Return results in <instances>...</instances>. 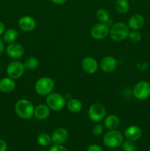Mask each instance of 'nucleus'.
I'll return each instance as SVG.
<instances>
[{
    "instance_id": "obj_1",
    "label": "nucleus",
    "mask_w": 150,
    "mask_h": 151,
    "mask_svg": "<svg viewBox=\"0 0 150 151\" xmlns=\"http://www.w3.org/2000/svg\"><path fill=\"white\" fill-rule=\"evenodd\" d=\"M15 112L22 119H29L34 116L35 107L32 103L26 99H21L15 104Z\"/></svg>"
},
{
    "instance_id": "obj_2",
    "label": "nucleus",
    "mask_w": 150,
    "mask_h": 151,
    "mask_svg": "<svg viewBox=\"0 0 150 151\" xmlns=\"http://www.w3.org/2000/svg\"><path fill=\"white\" fill-rule=\"evenodd\" d=\"M129 27L126 24L119 22L113 24L110 27L109 35L113 41L121 42L128 38Z\"/></svg>"
},
{
    "instance_id": "obj_3",
    "label": "nucleus",
    "mask_w": 150,
    "mask_h": 151,
    "mask_svg": "<svg viewBox=\"0 0 150 151\" xmlns=\"http://www.w3.org/2000/svg\"><path fill=\"white\" fill-rule=\"evenodd\" d=\"M124 142V136L117 129L109 130L103 137V143L108 148H116L121 146Z\"/></svg>"
},
{
    "instance_id": "obj_4",
    "label": "nucleus",
    "mask_w": 150,
    "mask_h": 151,
    "mask_svg": "<svg viewBox=\"0 0 150 151\" xmlns=\"http://www.w3.org/2000/svg\"><path fill=\"white\" fill-rule=\"evenodd\" d=\"M54 80L48 77H42L37 80L35 83V91L38 95L47 96L53 91L54 88Z\"/></svg>"
},
{
    "instance_id": "obj_5",
    "label": "nucleus",
    "mask_w": 150,
    "mask_h": 151,
    "mask_svg": "<svg viewBox=\"0 0 150 151\" xmlns=\"http://www.w3.org/2000/svg\"><path fill=\"white\" fill-rule=\"evenodd\" d=\"M46 104L51 111H60L66 106V98L60 93L52 91L46 96Z\"/></svg>"
},
{
    "instance_id": "obj_6",
    "label": "nucleus",
    "mask_w": 150,
    "mask_h": 151,
    "mask_svg": "<svg viewBox=\"0 0 150 151\" xmlns=\"http://www.w3.org/2000/svg\"><path fill=\"white\" fill-rule=\"evenodd\" d=\"M88 116L92 122L96 123L101 122L106 116L105 107L101 103H93L88 109Z\"/></svg>"
},
{
    "instance_id": "obj_7",
    "label": "nucleus",
    "mask_w": 150,
    "mask_h": 151,
    "mask_svg": "<svg viewBox=\"0 0 150 151\" xmlns=\"http://www.w3.org/2000/svg\"><path fill=\"white\" fill-rule=\"evenodd\" d=\"M25 70L26 69L24 66V63H22L20 60H14L7 65L6 72H7V76L16 80L23 76Z\"/></svg>"
},
{
    "instance_id": "obj_8",
    "label": "nucleus",
    "mask_w": 150,
    "mask_h": 151,
    "mask_svg": "<svg viewBox=\"0 0 150 151\" xmlns=\"http://www.w3.org/2000/svg\"><path fill=\"white\" fill-rule=\"evenodd\" d=\"M134 97L139 100H145L150 97V83L146 81L137 83L132 90Z\"/></svg>"
},
{
    "instance_id": "obj_9",
    "label": "nucleus",
    "mask_w": 150,
    "mask_h": 151,
    "mask_svg": "<svg viewBox=\"0 0 150 151\" xmlns=\"http://www.w3.org/2000/svg\"><path fill=\"white\" fill-rule=\"evenodd\" d=\"M109 32H110V27L106 23L99 22L91 27L90 33L94 39L102 40L109 35Z\"/></svg>"
},
{
    "instance_id": "obj_10",
    "label": "nucleus",
    "mask_w": 150,
    "mask_h": 151,
    "mask_svg": "<svg viewBox=\"0 0 150 151\" xmlns=\"http://www.w3.org/2000/svg\"><path fill=\"white\" fill-rule=\"evenodd\" d=\"M6 53L10 58L18 60L23 57L24 55V48L21 44L19 43H11L9 44L6 48Z\"/></svg>"
},
{
    "instance_id": "obj_11",
    "label": "nucleus",
    "mask_w": 150,
    "mask_h": 151,
    "mask_svg": "<svg viewBox=\"0 0 150 151\" xmlns=\"http://www.w3.org/2000/svg\"><path fill=\"white\" fill-rule=\"evenodd\" d=\"M118 66V61L113 56L107 55L103 58L99 63L101 70L106 73H110L116 70Z\"/></svg>"
},
{
    "instance_id": "obj_12",
    "label": "nucleus",
    "mask_w": 150,
    "mask_h": 151,
    "mask_svg": "<svg viewBox=\"0 0 150 151\" xmlns=\"http://www.w3.org/2000/svg\"><path fill=\"white\" fill-rule=\"evenodd\" d=\"M82 69L85 73L88 75H93L97 72L99 69V63L94 58L87 56L84 58L81 63Z\"/></svg>"
},
{
    "instance_id": "obj_13",
    "label": "nucleus",
    "mask_w": 150,
    "mask_h": 151,
    "mask_svg": "<svg viewBox=\"0 0 150 151\" xmlns=\"http://www.w3.org/2000/svg\"><path fill=\"white\" fill-rule=\"evenodd\" d=\"M19 28L24 32H31L36 27V21L30 16H24L18 22Z\"/></svg>"
},
{
    "instance_id": "obj_14",
    "label": "nucleus",
    "mask_w": 150,
    "mask_h": 151,
    "mask_svg": "<svg viewBox=\"0 0 150 151\" xmlns=\"http://www.w3.org/2000/svg\"><path fill=\"white\" fill-rule=\"evenodd\" d=\"M51 142L54 144L63 145L69 138V132L65 128H57L51 134Z\"/></svg>"
},
{
    "instance_id": "obj_15",
    "label": "nucleus",
    "mask_w": 150,
    "mask_h": 151,
    "mask_svg": "<svg viewBox=\"0 0 150 151\" xmlns=\"http://www.w3.org/2000/svg\"><path fill=\"white\" fill-rule=\"evenodd\" d=\"M124 134L126 139L136 142L141 139L142 136V131L141 128L137 125H130L125 129Z\"/></svg>"
},
{
    "instance_id": "obj_16",
    "label": "nucleus",
    "mask_w": 150,
    "mask_h": 151,
    "mask_svg": "<svg viewBox=\"0 0 150 151\" xmlns=\"http://www.w3.org/2000/svg\"><path fill=\"white\" fill-rule=\"evenodd\" d=\"M144 16L140 13H135L130 16V18L128 20V27L129 29H132V30H139L143 27L144 24Z\"/></svg>"
},
{
    "instance_id": "obj_17",
    "label": "nucleus",
    "mask_w": 150,
    "mask_h": 151,
    "mask_svg": "<svg viewBox=\"0 0 150 151\" xmlns=\"http://www.w3.org/2000/svg\"><path fill=\"white\" fill-rule=\"evenodd\" d=\"M16 87V81L14 79L6 77L0 80V91L4 94H9L13 92Z\"/></svg>"
},
{
    "instance_id": "obj_18",
    "label": "nucleus",
    "mask_w": 150,
    "mask_h": 151,
    "mask_svg": "<svg viewBox=\"0 0 150 151\" xmlns=\"http://www.w3.org/2000/svg\"><path fill=\"white\" fill-rule=\"evenodd\" d=\"M50 111L51 109L46 104H39L35 107L34 116L40 120H44L49 116Z\"/></svg>"
},
{
    "instance_id": "obj_19",
    "label": "nucleus",
    "mask_w": 150,
    "mask_h": 151,
    "mask_svg": "<svg viewBox=\"0 0 150 151\" xmlns=\"http://www.w3.org/2000/svg\"><path fill=\"white\" fill-rule=\"evenodd\" d=\"M120 124V119L119 116L115 114H110L105 116L104 119V126L107 130L117 129Z\"/></svg>"
},
{
    "instance_id": "obj_20",
    "label": "nucleus",
    "mask_w": 150,
    "mask_h": 151,
    "mask_svg": "<svg viewBox=\"0 0 150 151\" xmlns=\"http://www.w3.org/2000/svg\"><path fill=\"white\" fill-rule=\"evenodd\" d=\"M66 106L71 113L76 114L81 111L83 106H82V103L79 99L71 98L69 101L66 102Z\"/></svg>"
},
{
    "instance_id": "obj_21",
    "label": "nucleus",
    "mask_w": 150,
    "mask_h": 151,
    "mask_svg": "<svg viewBox=\"0 0 150 151\" xmlns=\"http://www.w3.org/2000/svg\"><path fill=\"white\" fill-rule=\"evenodd\" d=\"M19 37L18 31L15 29H9L4 31L3 33V41L7 44H11V43L16 42Z\"/></svg>"
},
{
    "instance_id": "obj_22",
    "label": "nucleus",
    "mask_w": 150,
    "mask_h": 151,
    "mask_svg": "<svg viewBox=\"0 0 150 151\" xmlns=\"http://www.w3.org/2000/svg\"><path fill=\"white\" fill-rule=\"evenodd\" d=\"M115 8L118 13L125 14L129 10V4L127 0H117L115 4Z\"/></svg>"
},
{
    "instance_id": "obj_23",
    "label": "nucleus",
    "mask_w": 150,
    "mask_h": 151,
    "mask_svg": "<svg viewBox=\"0 0 150 151\" xmlns=\"http://www.w3.org/2000/svg\"><path fill=\"white\" fill-rule=\"evenodd\" d=\"M23 63L25 69H28V70H34L39 65V60L36 57L30 56V57H28L27 58L25 59Z\"/></svg>"
},
{
    "instance_id": "obj_24",
    "label": "nucleus",
    "mask_w": 150,
    "mask_h": 151,
    "mask_svg": "<svg viewBox=\"0 0 150 151\" xmlns=\"http://www.w3.org/2000/svg\"><path fill=\"white\" fill-rule=\"evenodd\" d=\"M37 142L42 147H47L51 143V137L46 133H41L37 137Z\"/></svg>"
},
{
    "instance_id": "obj_25",
    "label": "nucleus",
    "mask_w": 150,
    "mask_h": 151,
    "mask_svg": "<svg viewBox=\"0 0 150 151\" xmlns=\"http://www.w3.org/2000/svg\"><path fill=\"white\" fill-rule=\"evenodd\" d=\"M96 19L98 22L101 23H107L110 20V14L105 9L100 8L98 9L96 12Z\"/></svg>"
},
{
    "instance_id": "obj_26",
    "label": "nucleus",
    "mask_w": 150,
    "mask_h": 151,
    "mask_svg": "<svg viewBox=\"0 0 150 151\" xmlns=\"http://www.w3.org/2000/svg\"><path fill=\"white\" fill-rule=\"evenodd\" d=\"M121 147L124 151H136L137 150V145L135 144V142L128 139L123 142Z\"/></svg>"
},
{
    "instance_id": "obj_27",
    "label": "nucleus",
    "mask_w": 150,
    "mask_h": 151,
    "mask_svg": "<svg viewBox=\"0 0 150 151\" xmlns=\"http://www.w3.org/2000/svg\"><path fill=\"white\" fill-rule=\"evenodd\" d=\"M129 41L133 43H138L141 40V34L138 30H132L129 31V35H128Z\"/></svg>"
},
{
    "instance_id": "obj_28",
    "label": "nucleus",
    "mask_w": 150,
    "mask_h": 151,
    "mask_svg": "<svg viewBox=\"0 0 150 151\" xmlns=\"http://www.w3.org/2000/svg\"><path fill=\"white\" fill-rule=\"evenodd\" d=\"M103 131H104V126L101 123H99V122H97L92 129L93 134L95 136L101 135L103 133Z\"/></svg>"
},
{
    "instance_id": "obj_29",
    "label": "nucleus",
    "mask_w": 150,
    "mask_h": 151,
    "mask_svg": "<svg viewBox=\"0 0 150 151\" xmlns=\"http://www.w3.org/2000/svg\"><path fill=\"white\" fill-rule=\"evenodd\" d=\"M49 151H69V150L63 145L54 144V145L50 147Z\"/></svg>"
},
{
    "instance_id": "obj_30",
    "label": "nucleus",
    "mask_w": 150,
    "mask_h": 151,
    "mask_svg": "<svg viewBox=\"0 0 150 151\" xmlns=\"http://www.w3.org/2000/svg\"><path fill=\"white\" fill-rule=\"evenodd\" d=\"M87 151H103V150L99 145H98L92 144L88 146Z\"/></svg>"
},
{
    "instance_id": "obj_31",
    "label": "nucleus",
    "mask_w": 150,
    "mask_h": 151,
    "mask_svg": "<svg viewBox=\"0 0 150 151\" xmlns=\"http://www.w3.org/2000/svg\"><path fill=\"white\" fill-rule=\"evenodd\" d=\"M7 145L4 140L0 139V151H7Z\"/></svg>"
},
{
    "instance_id": "obj_32",
    "label": "nucleus",
    "mask_w": 150,
    "mask_h": 151,
    "mask_svg": "<svg viewBox=\"0 0 150 151\" xmlns=\"http://www.w3.org/2000/svg\"><path fill=\"white\" fill-rule=\"evenodd\" d=\"M50 1L52 3H54V4H57V5H60V4H64L66 1V0H50Z\"/></svg>"
},
{
    "instance_id": "obj_33",
    "label": "nucleus",
    "mask_w": 150,
    "mask_h": 151,
    "mask_svg": "<svg viewBox=\"0 0 150 151\" xmlns=\"http://www.w3.org/2000/svg\"><path fill=\"white\" fill-rule=\"evenodd\" d=\"M4 42L3 40L0 39V55L4 52Z\"/></svg>"
},
{
    "instance_id": "obj_34",
    "label": "nucleus",
    "mask_w": 150,
    "mask_h": 151,
    "mask_svg": "<svg viewBox=\"0 0 150 151\" xmlns=\"http://www.w3.org/2000/svg\"><path fill=\"white\" fill-rule=\"evenodd\" d=\"M4 31H5V26H4V23L0 21V35H3Z\"/></svg>"
},
{
    "instance_id": "obj_35",
    "label": "nucleus",
    "mask_w": 150,
    "mask_h": 151,
    "mask_svg": "<svg viewBox=\"0 0 150 151\" xmlns=\"http://www.w3.org/2000/svg\"><path fill=\"white\" fill-rule=\"evenodd\" d=\"M39 151H46V150H39Z\"/></svg>"
},
{
    "instance_id": "obj_36",
    "label": "nucleus",
    "mask_w": 150,
    "mask_h": 151,
    "mask_svg": "<svg viewBox=\"0 0 150 151\" xmlns=\"http://www.w3.org/2000/svg\"><path fill=\"white\" fill-rule=\"evenodd\" d=\"M109 151H116V150H109Z\"/></svg>"
},
{
    "instance_id": "obj_37",
    "label": "nucleus",
    "mask_w": 150,
    "mask_h": 151,
    "mask_svg": "<svg viewBox=\"0 0 150 151\" xmlns=\"http://www.w3.org/2000/svg\"><path fill=\"white\" fill-rule=\"evenodd\" d=\"M77 1H82V0H77Z\"/></svg>"
},
{
    "instance_id": "obj_38",
    "label": "nucleus",
    "mask_w": 150,
    "mask_h": 151,
    "mask_svg": "<svg viewBox=\"0 0 150 151\" xmlns=\"http://www.w3.org/2000/svg\"><path fill=\"white\" fill-rule=\"evenodd\" d=\"M0 68H1V64H0Z\"/></svg>"
}]
</instances>
